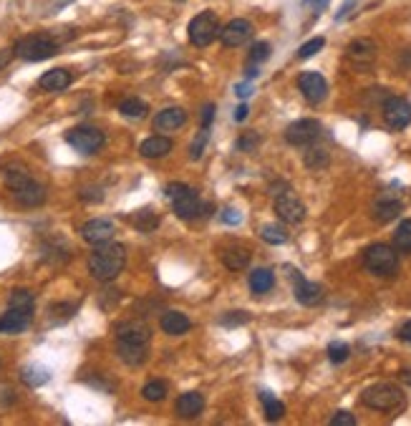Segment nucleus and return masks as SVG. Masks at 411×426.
I'll list each match as a JSON object with an SVG mask.
<instances>
[{
  "label": "nucleus",
  "instance_id": "28",
  "mask_svg": "<svg viewBox=\"0 0 411 426\" xmlns=\"http://www.w3.org/2000/svg\"><path fill=\"white\" fill-rule=\"evenodd\" d=\"M8 308H18V310H26V313H33L36 310V298H33L31 290L26 288H15L8 298Z\"/></svg>",
  "mask_w": 411,
  "mask_h": 426
},
{
  "label": "nucleus",
  "instance_id": "14",
  "mask_svg": "<svg viewBox=\"0 0 411 426\" xmlns=\"http://www.w3.org/2000/svg\"><path fill=\"white\" fill-rule=\"evenodd\" d=\"M250 36H253V23L245 18H235L220 28V41L225 48H237L245 41H250Z\"/></svg>",
  "mask_w": 411,
  "mask_h": 426
},
{
  "label": "nucleus",
  "instance_id": "37",
  "mask_svg": "<svg viewBox=\"0 0 411 426\" xmlns=\"http://www.w3.org/2000/svg\"><path fill=\"white\" fill-rule=\"evenodd\" d=\"M270 58V43H265V41H258V43L250 48V63H263V61H267Z\"/></svg>",
  "mask_w": 411,
  "mask_h": 426
},
{
  "label": "nucleus",
  "instance_id": "45",
  "mask_svg": "<svg viewBox=\"0 0 411 426\" xmlns=\"http://www.w3.org/2000/svg\"><path fill=\"white\" fill-rule=\"evenodd\" d=\"M398 338H401V341H409V343H411V320H406L404 326L398 328Z\"/></svg>",
  "mask_w": 411,
  "mask_h": 426
},
{
  "label": "nucleus",
  "instance_id": "17",
  "mask_svg": "<svg viewBox=\"0 0 411 426\" xmlns=\"http://www.w3.org/2000/svg\"><path fill=\"white\" fill-rule=\"evenodd\" d=\"M291 277H293V285H295V298L298 303H303V305H318L323 301V288L318 282H310L305 280L298 270H291Z\"/></svg>",
  "mask_w": 411,
  "mask_h": 426
},
{
  "label": "nucleus",
  "instance_id": "19",
  "mask_svg": "<svg viewBox=\"0 0 411 426\" xmlns=\"http://www.w3.org/2000/svg\"><path fill=\"white\" fill-rule=\"evenodd\" d=\"M187 124V111L179 106H167L154 116V126L159 132H174V129H182Z\"/></svg>",
  "mask_w": 411,
  "mask_h": 426
},
{
  "label": "nucleus",
  "instance_id": "51",
  "mask_svg": "<svg viewBox=\"0 0 411 426\" xmlns=\"http://www.w3.org/2000/svg\"><path fill=\"white\" fill-rule=\"evenodd\" d=\"M247 78H258V66H250V69H247Z\"/></svg>",
  "mask_w": 411,
  "mask_h": 426
},
{
  "label": "nucleus",
  "instance_id": "50",
  "mask_svg": "<svg viewBox=\"0 0 411 426\" xmlns=\"http://www.w3.org/2000/svg\"><path fill=\"white\" fill-rule=\"evenodd\" d=\"M401 381H404V383H409V386H411V369L401 371Z\"/></svg>",
  "mask_w": 411,
  "mask_h": 426
},
{
  "label": "nucleus",
  "instance_id": "18",
  "mask_svg": "<svg viewBox=\"0 0 411 426\" xmlns=\"http://www.w3.org/2000/svg\"><path fill=\"white\" fill-rule=\"evenodd\" d=\"M31 320H33V313L18 310V308H8L6 313L0 315V333H3V336H18V333H23L31 326Z\"/></svg>",
  "mask_w": 411,
  "mask_h": 426
},
{
  "label": "nucleus",
  "instance_id": "16",
  "mask_svg": "<svg viewBox=\"0 0 411 426\" xmlns=\"http://www.w3.org/2000/svg\"><path fill=\"white\" fill-rule=\"evenodd\" d=\"M114 232H116V227H114V222H111V219L96 217V219H89V222L81 227V238L96 247V245L114 240Z\"/></svg>",
  "mask_w": 411,
  "mask_h": 426
},
{
  "label": "nucleus",
  "instance_id": "44",
  "mask_svg": "<svg viewBox=\"0 0 411 426\" xmlns=\"http://www.w3.org/2000/svg\"><path fill=\"white\" fill-rule=\"evenodd\" d=\"M215 114H217L215 104H204V109H202V126L204 129H209V124H212V119H215Z\"/></svg>",
  "mask_w": 411,
  "mask_h": 426
},
{
  "label": "nucleus",
  "instance_id": "26",
  "mask_svg": "<svg viewBox=\"0 0 411 426\" xmlns=\"http://www.w3.org/2000/svg\"><path fill=\"white\" fill-rule=\"evenodd\" d=\"M119 111L121 116H127V119H144L149 106H146V101L137 99V96H129L119 104Z\"/></svg>",
  "mask_w": 411,
  "mask_h": 426
},
{
  "label": "nucleus",
  "instance_id": "3",
  "mask_svg": "<svg viewBox=\"0 0 411 426\" xmlns=\"http://www.w3.org/2000/svg\"><path fill=\"white\" fill-rule=\"evenodd\" d=\"M165 195H167V200L172 202V207H174L179 219H184V222H195V219L202 217V202H200V197H197V192L190 187V184L172 182V184H167Z\"/></svg>",
  "mask_w": 411,
  "mask_h": 426
},
{
  "label": "nucleus",
  "instance_id": "11",
  "mask_svg": "<svg viewBox=\"0 0 411 426\" xmlns=\"http://www.w3.org/2000/svg\"><path fill=\"white\" fill-rule=\"evenodd\" d=\"M114 333L116 343L124 345H149V341H152V328L146 326L144 320H121Z\"/></svg>",
  "mask_w": 411,
  "mask_h": 426
},
{
  "label": "nucleus",
  "instance_id": "30",
  "mask_svg": "<svg viewBox=\"0 0 411 426\" xmlns=\"http://www.w3.org/2000/svg\"><path fill=\"white\" fill-rule=\"evenodd\" d=\"M250 263V252L242 250V247H230V250L222 252V265L228 270H242Z\"/></svg>",
  "mask_w": 411,
  "mask_h": 426
},
{
  "label": "nucleus",
  "instance_id": "2",
  "mask_svg": "<svg viewBox=\"0 0 411 426\" xmlns=\"http://www.w3.org/2000/svg\"><path fill=\"white\" fill-rule=\"evenodd\" d=\"M3 177H6L8 189H11V195H13V200L18 205H23V207H41L46 202V187L36 182L23 167H8L3 172Z\"/></svg>",
  "mask_w": 411,
  "mask_h": 426
},
{
  "label": "nucleus",
  "instance_id": "46",
  "mask_svg": "<svg viewBox=\"0 0 411 426\" xmlns=\"http://www.w3.org/2000/svg\"><path fill=\"white\" fill-rule=\"evenodd\" d=\"M247 114H250V109H247V104H240V106L235 109V121H245Z\"/></svg>",
  "mask_w": 411,
  "mask_h": 426
},
{
  "label": "nucleus",
  "instance_id": "13",
  "mask_svg": "<svg viewBox=\"0 0 411 426\" xmlns=\"http://www.w3.org/2000/svg\"><path fill=\"white\" fill-rule=\"evenodd\" d=\"M376 56H379V46L373 43L371 38H356L346 48V58L358 69H368L376 61Z\"/></svg>",
  "mask_w": 411,
  "mask_h": 426
},
{
  "label": "nucleus",
  "instance_id": "42",
  "mask_svg": "<svg viewBox=\"0 0 411 426\" xmlns=\"http://www.w3.org/2000/svg\"><path fill=\"white\" fill-rule=\"evenodd\" d=\"M330 424L333 426H356V416L348 414V411H338V414L330 419Z\"/></svg>",
  "mask_w": 411,
  "mask_h": 426
},
{
  "label": "nucleus",
  "instance_id": "4",
  "mask_svg": "<svg viewBox=\"0 0 411 426\" xmlns=\"http://www.w3.org/2000/svg\"><path fill=\"white\" fill-rule=\"evenodd\" d=\"M361 401L373 411H396L406 404V396L393 383H373L361 394Z\"/></svg>",
  "mask_w": 411,
  "mask_h": 426
},
{
  "label": "nucleus",
  "instance_id": "7",
  "mask_svg": "<svg viewBox=\"0 0 411 426\" xmlns=\"http://www.w3.org/2000/svg\"><path fill=\"white\" fill-rule=\"evenodd\" d=\"M220 20H217L215 11H202L197 13L195 18L190 20V43L197 46V48H204L209 46L215 38H220Z\"/></svg>",
  "mask_w": 411,
  "mask_h": 426
},
{
  "label": "nucleus",
  "instance_id": "38",
  "mask_svg": "<svg viewBox=\"0 0 411 426\" xmlns=\"http://www.w3.org/2000/svg\"><path fill=\"white\" fill-rule=\"evenodd\" d=\"M326 46V38H310L308 43H303L300 48H298V58H310V56H316L318 50Z\"/></svg>",
  "mask_w": 411,
  "mask_h": 426
},
{
  "label": "nucleus",
  "instance_id": "43",
  "mask_svg": "<svg viewBox=\"0 0 411 426\" xmlns=\"http://www.w3.org/2000/svg\"><path fill=\"white\" fill-rule=\"evenodd\" d=\"M222 222H225V225H240L242 222V214L237 212V209H232V207H228V209H222Z\"/></svg>",
  "mask_w": 411,
  "mask_h": 426
},
{
  "label": "nucleus",
  "instance_id": "24",
  "mask_svg": "<svg viewBox=\"0 0 411 426\" xmlns=\"http://www.w3.org/2000/svg\"><path fill=\"white\" fill-rule=\"evenodd\" d=\"M272 285H275V275H272V270L258 268V270H253V273H250V290H253L255 295L270 293Z\"/></svg>",
  "mask_w": 411,
  "mask_h": 426
},
{
  "label": "nucleus",
  "instance_id": "23",
  "mask_svg": "<svg viewBox=\"0 0 411 426\" xmlns=\"http://www.w3.org/2000/svg\"><path fill=\"white\" fill-rule=\"evenodd\" d=\"M39 86L43 88V91L58 94V91H64V88L71 86V71H66V69H51V71H46V74L39 78Z\"/></svg>",
  "mask_w": 411,
  "mask_h": 426
},
{
  "label": "nucleus",
  "instance_id": "22",
  "mask_svg": "<svg viewBox=\"0 0 411 426\" xmlns=\"http://www.w3.org/2000/svg\"><path fill=\"white\" fill-rule=\"evenodd\" d=\"M159 326H162V331L167 336H184L192 328V320L184 313H179V310H167L162 315V320H159Z\"/></svg>",
  "mask_w": 411,
  "mask_h": 426
},
{
  "label": "nucleus",
  "instance_id": "32",
  "mask_svg": "<svg viewBox=\"0 0 411 426\" xmlns=\"http://www.w3.org/2000/svg\"><path fill=\"white\" fill-rule=\"evenodd\" d=\"M132 225L139 232H154V227L159 225V217L152 209H139V212L132 214Z\"/></svg>",
  "mask_w": 411,
  "mask_h": 426
},
{
  "label": "nucleus",
  "instance_id": "39",
  "mask_svg": "<svg viewBox=\"0 0 411 426\" xmlns=\"http://www.w3.org/2000/svg\"><path fill=\"white\" fill-rule=\"evenodd\" d=\"M207 139H209V129H200V134H197V139L192 142V146H190V157L192 159H200L202 157V151H204V144H207Z\"/></svg>",
  "mask_w": 411,
  "mask_h": 426
},
{
  "label": "nucleus",
  "instance_id": "31",
  "mask_svg": "<svg viewBox=\"0 0 411 426\" xmlns=\"http://www.w3.org/2000/svg\"><path fill=\"white\" fill-rule=\"evenodd\" d=\"M260 401H263V406H265V416H267V421H278V419H283V414H285L283 401H278V399H275V396H272L270 391H263V394H260Z\"/></svg>",
  "mask_w": 411,
  "mask_h": 426
},
{
  "label": "nucleus",
  "instance_id": "41",
  "mask_svg": "<svg viewBox=\"0 0 411 426\" xmlns=\"http://www.w3.org/2000/svg\"><path fill=\"white\" fill-rule=\"evenodd\" d=\"M260 144V137L255 132H247L242 134L240 139H237V149L240 151H255V146Z\"/></svg>",
  "mask_w": 411,
  "mask_h": 426
},
{
  "label": "nucleus",
  "instance_id": "5",
  "mask_svg": "<svg viewBox=\"0 0 411 426\" xmlns=\"http://www.w3.org/2000/svg\"><path fill=\"white\" fill-rule=\"evenodd\" d=\"M15 56L23 58V61H46L58 53V41L48 33H31V36H23L18 43L13 46Z\"/></svg>",
  "mask_w": 411,
  "mask_h": 426
},
{
  "label": "nucleus",
  "instance_id": "15",
  "mask_svg": "<svg viewBox=\"0 0 411 426\" xmlns=\"http://www.w3.org/2000/svg\"><path fill=\"white\" fill-rule=\"evenodd\" d=\"M298 88H300V94L308 104H321L326 96H328V83L323 78L321 74L316 71H308V74H300L298 78Z\"/></svg>",
  "mask_w": 411,
  "mask_h": 426
},
{
  "label": "nucleus",
  "instance_id": "29",
  "mask_svg": "<svg viewBox=\"0 0 411 426\" xmlns=\"http://www.w3.org/2000/svg\"><path fill=\"white\" fill-rule=\"evenodd\" d=\"M167 394H169V386H167L162 378H154V381H146L144 389H141V396H144V401L149 404H159L165 401Z\"/></svg>",
  "mask_w": 411,
  "mask_h": 426
},
{
  "label": "nucleus",
  "instance_id": "49",
  "mask_svg": "<svg viewBox=\"0 0 411 426\" xmlns=\"http://www.w3.org/2000/svg\"><path fill=\"white\" fill-rule=\"evenodd\" d=\"M235 94L240 96V99H247V96L253 94V91H250V83H240V86L235 88Z\"/></svg>",
  "mask_w": 411,
  "mask_h": 426
},
{
  "label": "nucleus",
  "instance_id": "40",
  "mask_svg": "<svg viewBox=\"0 0 411 426\" xmlns=\"http://www.w3.org/2000/svg\"><path fill=\"white\" fill-rule=\"evenodd\" d=\"M247 320H250V315H247L245 310H230L228 315H222L220 323L222 326H242Z\"/></svg>",
  "mask_w": 411,
  "mask_h": 426
},
{
  "label": "nucleus",
  "instance_id": "47",
  "mask_svg": "<svg viewBox=\"0 0 411 426\" xmlns=\"http://www.w3.org/2000/svg\"><path fill=\"white\" fill-rule=\"evenodd\" d=\"M13 56H15V50H13V48L0 50V69H3V66H8V61H11Z\"/></svg>",
  "mask_w": 411,
  "mask_h": 426
},
{
  "label": "nucleus",
  "instance_id": "27",
  "mask_svg": "<svg viewBox=\"0 0 411 426\" xmlns=\"http://www.w3.org/2000/svg\"><path fill=\"white\" fill-rule=\"evenodd\" d=\"M303 162H305V167H308V170L318 172V170H326V167H328L330 157H328V151L323 149V146H310L308 144V151L303 154Z\"/></svg>",
  "mask_w": 411,
  "mask_h": 426
},
{
  "label": "nucleus",
  "instance_id": "20",
  "mask_svg": "<svg viewBox=\"0 0 411 426\" xmlns=\"http://www.w3.org/2000/svg\"><path fill=\"white\" fill-rule=\"evenodd\" d=\"M204 411V396L197 391H187L177 399V414L182 419H197Z\"/></svg>",
  "mask_w": 411,
  "mask_h": 426
},
{
  "label": "nucleus",
  "instance_id": "10",
  "mask_svg": "<svg viewBox=\"0 0 411 426\" xmlns=\"http://www.w3.org/2000/svg\"><path fill=\"white\" fill-rule=\"evenodd\" d=\"M381 114H384V121L389 129L398 132V129H406L411 124V104L401 96H389L381 106Z\"/></svg>",
  "mask_w": 411,
  "mask_h": 426
},
{
  "label": "nucleus",
  "instance_id": "12",
  "mask_svg": "<svg viewBox=\"0 0 411 426\" xmlns=\"http://www.w3.org/2000/svg\"><path fill=\"white\" fill-rule=\"evenodd\" d=\"M321 137V124L316 119H300L285 129V142L293 146H308Z\"/></svg>",
  "mask_w": 411,
  "mask_h": 426
},
{
  "label": "nucleus",
  "instance_id": "34",
  "mask_svg": "<svg viewBox=\"0 0 411 426\" xmlns=\"http://www.w3.org/2000/svg\"><path fill=\"white\" fill-rule=\"evenodd\" d=\"M393 245L398 252H411V219H404L393 232Z\"/></svg>",
  "mask_w": 411,
  "mask_h": 426
},
{
  "label": "nucleus",
  "instance_id": "8",
  "mask_svg": "<svg viewBox=\"0 0 411 426\" xmlns=\"http://www.w3.org/2000/svg\"><path fill=\"white\" fill-rule=\"evenodd\" d=\"M66 142H69L78 154H96L104 146V132H99L96 126H76L66 132Z\"/></svg>",
  "mask_w": 411,
  "mask_h": 426
},
{
  "label": "nucleus",
  "instance_id": "9",
  "mask_svg": "<svg viewBox=\"0 0 411 426\" xmlns=\"http://www.w3.org/2000/svg\"><path fill=\"white\" fill-rule=\"evenodd\" d=\"M275 214L288 225H300L305 219V205L300 202V197L293 192L291 187L283 189L280 195H275Z\"/></svg>",
  "mask_w": 411,
  "mask_h": 426
},
{
  "label": "nucleus",
  "instance_id": "21",
  "mask_svg": "<svg viewBox=\"0 0 411 426\" xmlns=\"http://www.w3.org/2000/svg\"><path fill=\"white\" fill-rule=\"evenodd\" d=\"M172 151V139L169 137H159V134H154V137L144 139L139 146V154L144 159H162L167 157Z\"/></svg>",
  "mask_w": 411,
  "mask_h": 426
},
{
  "label": "nucleus",
  "instance_id": "35",
  "mask_svg": "<svg viewBox=\"0 0 411 426\" xmlns=\"http://www.w3.org/2000/svg\"><path fill=\"white\" fill-rule=\"evenodd\" d=\"M51 378V373L43 369V366H26L23 369V381L28 383V386H41V383H46Z\"/></svg>",
  "mask_w": 411,
  "mask_h": 426
},
{
  "label": "nucleus",
  "instance_id": "6",
  "mask_svg": "<svg viewBox=\"0 0 411 426\" xmlns=\"http://www.w3.org/2000/svg\"><path fill=\"white\" fill-rule=\"evenodd\" d=\"M363 265H366V270L373 273V275L389 277L398 270V255L389 245L376 242L371 245V247H366V252H363Z\"/></svg>",
  "mask_w": 411,
  "mask_h": 426
},
{
  "label": "nucleus",
  "instance_id": "25",
  "mask_svg": "<svg viewBox=\"0 0 411 426\" xmlns=\"http://www.w3.org/2000/svg\"><path fill=\"white\" fill-rule=\"evenodd\" d=\"M401 214V202L398 200H379L373 205V219L386 225V222H391Z\"/></svg>",
  "mask_w": 411,
  "mask_h": 426
},
{
  "label": "nucleus",
  "instance_id": "33",
  "mask_svg": "<svg viewBox=\"0 0 411 426\" xmlns=\"http://www.w3.org/2000/svg\"><path fill=\"white\" fill-rule=\"evenodd\" d=\"M260 238L265 240L267 245H283L288 242V232L283 225H263L260 227Z\"/></svg>",
  "mask_w": 411,
  "mask_h": 426
},
{
  "label": "nucleus",
  "instance_id": "36",
  "mask_svg": "<svg viewBox=\"0 0 411 426\" xmlns=\"http://www.w3.org/2000/svg\"><path fill=\"white\" fill-rule=\"evenodd\" d=\"M348 353H351V348H348V343H343V341H333V343L328 345V358L333 364H343L348 358Z\"/></svg>",
  "mask_w": 411,
  "mask_h": 426
},
{
  "label": "nucleus",
  "instance_id": "1",
  "mask_svg": "<svg viewBox=\"0 0 411 426\" xmlns=\"http://www.w3.org/2000/svg\"><path fill=\"white\" fill-rule=\"evenodd\" d=\"M124 268H127V247L114 240L96 245V250L89 255V273L99 282H111L121 275Z\"/></svg>",
  "mask_w": 411,
  "mask_h": 426
},
{
  "label": "nucleus",
  "instance_id": "48",
  "mask_svg": "<svg viewBox=\"0 0 411 426\" xmlns=\"http://www.w3.org/2000/svg\"><path fill=\"white\" fill-rule=\"evenodd\" d=\"M305 6L313 8V11H316V13H321L323 8L328 6V0H305Z\"/></svg>",
  "mask_w": 411,
  "mask_h": 426
}]
</instances>
